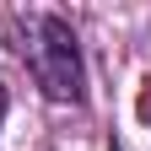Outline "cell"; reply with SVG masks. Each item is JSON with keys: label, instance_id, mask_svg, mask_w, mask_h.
Listing matches in <instances>:
<instances>
[{"label": "cell", "instance_id": "1", "mask_svg": "<svg viewBox=\"0 0 151 151\" xmlns=\"http://www.w3.org/2000/svg\"><path fill=\"white\" fill-rule=\"evenodd\" d=\"M16 38H22L16 49H22L38 92H43L49 103H81L86 65H81V43H76V32H70L65 16L27 11V16H16Z\"/></svg>", "mask_w": 151, "mask_h": 151}]
</instances>
